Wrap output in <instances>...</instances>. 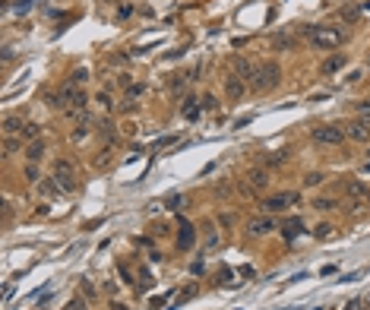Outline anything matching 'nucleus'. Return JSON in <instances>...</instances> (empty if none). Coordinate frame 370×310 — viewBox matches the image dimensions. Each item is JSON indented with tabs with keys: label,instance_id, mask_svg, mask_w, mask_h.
<instances>
[{
	"label": "nucleus",
	"instance_id": "nucleus-1",
	"mask_svg": "<svg viewBox=\"0 0 370 310\" xmlns=\"http://www.w3.org/2000/svg\"><path fill=\"white\" fill-rule=\"evenodd\" d=\"M345 42H348V29H342V26H313L310 29V45L320 51L342 48Z\"/></svg>",
	"mask_w": 370,
	"mask_h": 310
},
{
	"label": "nucleus",
	"instance_id": "nucleus-2",
	"mask_svg": "<svg viewBox=\"0 0 370 310\" xmlns=\"http://www.w3.org/2000/svg\"><path fill=\"white\" fill-rule=\"evenodd\" d=\"M282 79V70L279 64H260V70H256V79L250 82L253 92H269V89H275Z\"/></svg>",
	"mask_w": 370,
	"mask_h": 310
},
{
	"label": "nucleus",
	"instance_id": "nucleus-3",
	"mask_svg": "<svg viewBox=\"0 0 370 310\" xmlns=\"http://www.w3.org/2000/svg\"><path fill=\"white\" fill-rule=\"evenodd\" d=\"M51 177L60 184L64 193L76 190V171H73V161H70V158H57V161H54V174H51Z\"/></svg>",
	"mask_w": 370,
	"mask_h": 310
},
{
	"label": "nucleus",
	"instance_id": "nucleus-4",
	"mask_svg": "<svg viewBox=\"0 0 370 310\" xmlns=\"http://www.w3.org/2000/svg\"><path fill=\"white\" fill-rule=\"evenodd\" d=\"M60 105L64 108H70V111H83L86 108V95H83V89H79V82H64V89H60Z\"/></svg>",
	"mask_w": 370,
	"mask_h": 310
},
{
	"label": "nucleus",
	"instance_id": "nucleus-5",
	"mask_svg": "<svg viewBox=\"0 0 370 310\" xmlns=\"http://www.w3.org/2000/svg\"><path fill=\"white\" fill-rule=\"evenodd\" d=\"M342 139H345V130L336 123H323L313 130V142H320V146H339Z\"/></svg>",
	"mask_w": 370,
	"mask_h": 310
},
{
	"label": "nucleus",
	"instance_id": "nucleus-6",
	"mask_svg": "<svg viewBox=\"0 0 370 310\" xmlns=\"http://www.w3.org/2000/svg\"><path fill=\"white\" fill-rule=\"evenodd\" d=\"M256 70H260V67H256V64H250L247 57H240V54H234V57H231V73H237V76L244 79L247 86L256 79Z\"/></svg>",
	"mask_w": 370,
	"mask_h": 310
},
{
	"label": "nucleus",
	"instance_id": "nucleus-7",
	"mask_svg": "<svg viewBox=\"0 0 370 310\" xmlns=\"http://www.w3.org/2000/svg\"><path fill=\"white\" fill-rule=\"evenodd\" d=\"M221 82H225V95L228 98H240V95L247 92V82L240 79L237 73H225V79H221Z\"/></svg>",
	"mask_w": 370,
	"mask_h": 310
},
{
	"label": "nucleus",
	"instance_id": "nucleus-8",
	"mask_svg": "<svg viewBox=\"0 0 370 310\" xmlns=\"http://www.w3.org/2000/svg\"><path fill=\"white\" fill-rule=\"evenodd\" d=\"M180 222V231H177V247L180 250H190L193 247V241H196V231H193V225L187 222V218H177Z\"/></svg>",
	"mask_w": 370,
	"mask_h": 310
},
{
	"label": "nucleus",
	"instance_id": "nucleus-9",
	"mask_svg": "<svg viewBox=\"0 0 370 310\" xmlns=\"http://www.w3.org/2000/svg\"><path fill=\"white\" fill-rule=\"evenodd\" d=\"M294 45H298V38H294L291 32H282V35H275V38H272V51H275V54L294 51Z\"/></svg>",
	"mask_w": 370,
	"mask_h": 310
},
{
	"label": "nucleus",
	"instance_id": "nucleus-10",
	"mask_svg": "<svg viewBox=\"0 0 370 310\" xmlns=\"http://www.w3.org/2000/svg\"><path fill=\"white\" fill-rule=\"evenodd\" d=\"M345 136L358 139V142H367V139H370V127H367L364 120H355V123H348V127H345Z\"/></svg>",
	"mask_w": 370,
	"mask_h": 310
},
{
	"label": "nucleus",
	"instance_id": "nucleus-11",
	"mask_svg": "<svg viewBox=\"0 0 370 310\" xmlns=\"http://www.w3.org/2000/svg\"><path fill=\"white\" fill-rule=\"evenodd\" d=\"M247 184H250L253 190H263V187L269 184V171H266V168H250V171H247Z\"/></svg>",
	"mask_w": 370,
	"mask_h": 310
},
{
	"label": "nucleus",
	"instance_id": "nucleus-12",
	"mask_svg": "<svg viewBox=\"0 0 370 310\" xmlns=\"http://www.w3.org/2000/svg\"><path fill=\"white\" fill-rule=\"evenodd\" d=\"M285 206H291L288 203V193H275V196H269V199H263V212H282Z\"/></svg>",
	"mask_w": 370,
	"mask_h": 310
},
{
	"label": "nucleus",
	"instance_id": "nucleus-13",
	"mask_svg": "<svg viewBox=\"0 0 370 310\" xmlns=\"http://www.w3.org/2000/svg\"><path fill=\"white\" fill-rule=\"evenodd\" d=\"M45 149H48V146H45V139H35V142H29V149H26V158L32 161V165H38V161L45 158Z\"/></svg>",
	"mask_w": 370,
	"mask_h": 310
},
{
	"label": "nucleus",
	"instance_id": "nucleus-14",
	"mask_svg": "<svg viewBox=\"0 0 370 310\" xmlns=\"http://www.w3.org/2000/svg\"><path fill=\"white\" fill-rule=\"evenodd\" d=\"M23 127H26V123H23V117H19V114H7V117H4V133H7V136L23 133Z\"/></svg>",
	"mask_w": 370,
	"mask_h": 310
},
{
	"label": "nucleus",
	"instance_id": "nucleus-15",
	"mask_svg": "<svg viewBox=\"0 0 370 310\" xmlns=\"http://www.w3.org/2000/svg\"><path fill=\"white\" fill-rule=\"evenodd\" d=\"M272 228H275L272 218H253V222L247 225V231H250V234H269Z\"/></svg>",
	"mask_w": 370,
	"mask_h": 310
},
{
	"label": "nucleus",
	"instance_id": "nucleus-16",
	"mask_svg": "<svg viewBox=\"0 0 370 310\" xmlns=\"http://www.w3.org/2000/svg\"><path fill=\"white\" fill-rule=\"evenodd\" d=\"M301 231H304V222H301V218H288V222H285V228H282L285 241H294V238H298Z\"/></svg>",
	"mask_w": 370,
	"mask_h": 310
},
{
	"label": "nucleus",
	"instance_id": "nucleus-17",
	"mask_svg": "<svg viewBox=\"0 0 370 310\" xmlns=\"http://www.w3.org/2000/svg\"><path fill=\"white\" fill-rule=\"evenodd\" d=\"M19 136H23V139H29V142H35V139H42V127H38V123H26Z\"/></svg>",
	"mask_w": 370,
	"mask_h": 310
},
{
	"label": "nucleus",
	"instance_id": "nucleus-18",
	"mask_svg": "<svg viewBox=\"0 0 370 310\" xmlns=\"http://www.w3.org/2000/svg\"><path fill=\"white\" fill-rule=\"evenodd\" d=\"M42 193H45V196H57V193H64V190H60V184H57L54 177H45V180H42Z\"/></svg>",
	"mask_w": 370,
	"mask_h": 310
},
{
	"label": "nucleus",
	"instance_id": "nucleus-19",
	"mask_svg": "<svg viewBox=\"0 0 370 310\" xmlns=\"http://www.w3.org/2000/svg\"><path fill=\"white\" fill-rule=\"evenodd\" d=\"M70 136H73V142H79V139H86V136H89V120H79L76 127H73V133H70Z\"/></svg>",
	"mask_w": 370,
	"mask_h": 310
},
{
	"label": "nucleus",
	"instance_id": "nucleus-20",
	"mask_svg": "<svg viewBox=\"0 0 370 310\" xmlns=\"http://www.w3.org/2000/svg\"><path fill=\"white\" fill-rule=\"evenodd\" d=\"M342 64H345V57H342V54H339V57H332V60H326V64H323V73H326V76H329V73H336V70H339Z\"/></svg>",
	"mask_w": 370,
	"mask_h": 310
},
{
	"label": "nucleus",
	"instance_id": "nucleus-21",
	"mask_svg": "<svg viewBox=\"0 0 370 310\" xmlns=\"http://www.w3.org/2000/svg\"><path fill=\"white\" fill-rule=\"evenodd\" d=\"M196 114H199V111H196V101L187 98V101H183V117H187V120H196Z\"/></svg>",
	"mask_w": 370,
	"mask_h": 310
},
{
	"label": "nucleus",
	"instance_id": "nucleus-22",
	"mask_svg": "<svg viewBox=\"0 0 370 310\" xmlns=\"http://www.w3.org/2000/svg\"><path fill=\"white\" fill-rule=\"evenodd\" d=\"M4 152H7V155L19 152V139H16V136H4Z\"/></svg>",
	"mask_w": 370,
	"mask_h": 310
},
{
	"label": "nucleus",
	"instance_id": "nucleus-23",
	"mask_svg": "<svg viewBox=\"0 0 370 310\" xmlns=\"http://www.w3.org/2000/svg\"><path fill=\"white\" fill-rule=\"evenodd\" d=\"M282 161H285L282 152H269V155H263V165H266V168H269V165H282Z\"/></svg>",
	"mask_w": 370,
	"mask_h": 310
},
{
	"label": "nucleus",
	"instance_id": "nucleus-24",
	"mask_svg": "<svg viewBox=\"0 0 370 310\" xmlns=\"http://www.w3.org/2000/svg\"><path fill=\"white\" fill-rule=\"evenodd\" d=\"M98 136H101V139H105V142H111V139H114V127H111V123H108V120H105V123H101V127H98Z\"/></svg>",
	"mask_w": 370,
	"mask_h": 310
},
{
	"label": "nucleus",
	"instance_id": "nucleus-25",
	"mask_svg": "<svg viewBox=\"0 0 370 310\" xmlns=\"http://www.w3.org/2000/svg\"><path fill=\"white\" fill-rule=\"evenodd\" d=\"M218 244V231H215V225H206V247H215Z\"/></svg>",
	"mask_w": 370,
	"mask_h": 310
},
{
	"label": "nucleus",
	"instance_id": "nucleus-26",
	"mask_svg": "<svg viewBox=\"0 0 370 310\" xmlns=\"http://www.w3.org/2000/svg\"><path fill=\"white\" fill-rule=\"evenodd\" d=\"M304 184H307V187H320V184H323V174H320V171L307 174V180H304Z\"/></svg>",
	"mask_w": 370,
	"mask_h": 310
},
{
	"label": "nucleus",
	"instance_id": "nucleus-27",
	"mask_svg": "<svg viewBox=\"0 0 370 310\" xmlns=\"http://www.w3.org/2000/svg\"><path fill=\"white\" fill-rule=\"evenodd\" d=\"M355 111H358L361 117H370V98H364V101H358V105H355Z\"/></svg>",
	"mask_w": 370,
	"mask_h": 310
},
{
	"label": "nucleus",
	"instance_id": "nucleus-28",
	"mask_svg": "<svg viewBox=\"0 0 370 310\" xmlns=\"http://www.w3.org/2000/svg\"><path fill=\"white\" fill-rule=\"evenodd\" d=\"M136 108H139V105H136L133 98H124V101H120V111H124V114H133Z\"/></svg>",
	"mask_w": 370,
	"mask_h": 310
},
{
	"label": "nucleus",
	"instance_id": "nucleus-29",
	"mask_svg": "<svg viewBox=\"0 0 370 310\" xmlns=\"http://www.w3.org/2000/svg\"><path fill=\"white\" fill-rule=\"evenodd\" d=\"M127 92H130V98L136 101V95H142V92H146V82H133L130 89H127Z\"/></svg>",
	"mask_w": 370,
	"mask_h": 310
},
{
	"label": "nucleus",
	"instance_id": "nucleus-30",
	"mask_svg": "<svg viewBox=\"0 0 370 310\" xmlns=\"http://www.w3.org/2000/svg\"><path fill=\"white\" fill-rule=\"evenodd\" d=\"M183 82H187V76H171V92H183Z\"/></svg>",
	"mask_w": 370,
	"mask_h": 310
},
{
	"label": "nucleus",
	"instance_id": "nucleus-31",
	"mask_svg": "<svg viewBox=\"0 0 370 310\" xmlns=\"http://www.w3.org/2000/svg\"><path fill=\"white\" fill-rule=\"evenodd\" d=\"M313 209H336V199H317V203H313Z\"/></svg>",
	"mask_w": 370,
	"mask_h": 310
},
{
	"label": "nucleus",
	"instance_id": "nucleus-32",
	"mask_svg": "<svg viewBox=\"0 0 370 310\" xmlns=\"http://www.w3.org/2000/svg\"><path fill=\"white\" fill-rule=\"evenodd\" d=\"M342 19H345V23H355V19H358V7H348V10H342Z\"/></svg>",
	"mask_w": 370,
	"mask_h": 310
},
{
	"label": "nucleus",
	"instance_id": "nucleus-33",
	"mask_svg": "<svg viewBox=\"0 0 370 310\" xmlns=\"http://www.w3.org/2000/svg\"><path fill=\"white\" fill-rule=\"evenodd\" d=\"M13 10H16V13H29V10H32V0H16Z\"/></svg>",
	"mask_w": 370,
	"mask_h": 310
},
{
	"label": "nucleus",
	"instance_id": "nucleus-34",
	"mask_svg": "<svg viewBox=\"0 0 370 310\" xmlns=\"http://www.w3.org/2000/svg\"><path fill=\"white\" fill-rule=\"evenodd\" d=\"M67 310H86V301H83V298H70Z\"/></svg>",
	"mask_w": 370,
	"mask_h": 310
},
{
	"label": "nucleus",
	"instance_id": "nucleus-35",
	"mask_svg": "<svg viewBox=\"0 0 370 310\" xmlns=\"http://www.w3.org/2000/svg\"><path fill=\"white\" fill-rule=\"evenodd\" d=\"M86 76H89V70H86V67H79L76 73H73V82H79V86H83V82H86Z\"/></svg>",
	"mask_w": 370,
	"mask_h": 310
},
{
	"label": "nucleus",
	"instance_id": "nucleus-36",
	"mask_svg": "<svg viewBox=\"0 0 370 310\" xmlns=\"http://www.w3.org/2000/svg\"><path fill=\"white\" fill-rule=\"evenodd\" d=\"M111 165V152H101V158H95V168H108Z\"/></svg>",
	"mask_w": 370,
	"mask_h": 310
},
{
	"label": "nucleus",
	"instance_id": "nucleus-37",
	"mask_svg": "<svg viewBox=\"0 0 370 310\" xmlns=\"http://www.w3.org/2000/svg\"><path fill=\"white\" fill-rule=\"evenodd\" d=\"M202 108H206V111H215V108H218V101H215L212 95H206V98H202Z\"/></svg>",
	"mask_w": 370,
	"mask_h": 310
},
{
	"label": "nucleus",
	"instance_id": "nucleus-38",
	"mask_svg": "<svg viewBox=\"0 0 370 310\" xmlns=\"http://www.w3.org/2000/svg\"><path fill=\"white\" fill-rule=\"evenodd\" d=\"M26 177H29V180H38V165H32V161H29V168H26Z\"/></svg>",
	"mask_w": 370,
	"mask_h": 310
},
{
	"label": "nucleus",
	"instance_id": "nucleus-39",
	"mask_svg": "<svg viewBox=\"0 0 370 310\" xmlns=\"http://www.w3.org/2000/svg\"><path fill=\"white\" fill-rule=\"evenodd\" d=\"M313 234H317V238H329L332 228H329V225H317V231H313Z\"/></svg>",
	"mask_w": 370,
	"mask_h": 310
},
{
	"label": "nucleus",
	"instance_id": "nucleus-40",
	"mask_svg": "<svg viewBox=\"0 0 370 310\" xmlns=\"http://www.w3.org/2000/svg\"><path fill=\"white\" fill-rule=\"evenodd\" d=\"M130 13H133V7H130V4H124V7L117 10V16H120V19H127V16H130Z\"/></svg>",
	"mask_w": 370,
	"mask_h": 310
},
{
	"label": "nucleus",
	"instance_id": "nucleus-41",
	"mask_svg": "<svg viewBox=\"0 0 370 310\" xmlns=\"http://www.w3.org/2000/svg\"><path fill=\"white\" fill-rule=\"evenodd\" d=\"M218 222L225 225V228H231V225H234V215H218Z\"/></svg>",
	"mask_w": 370,
	"mask_h": 310
},
{
	"label": "nucleus",
	"instance_id": "nucleus-42",
	"mask_svg": "<svg viewBox=\"0 0 370 310\" xmlns=\"http://www.w3.org/2000/svg\"><path fill=\"white\" fill-rule=\"evenodd\" d=\"M228 279H231V269H221V272H218V282H221V285H225Z\"/></svg>",
	"mask_w": 370,
	"mask_h": 310
},
{
	"label": "nucleus",
	"instance_id": "nucleus-43",
	"mask_svg": "<svg viewBox=\"0 0 370 310\" xmlns=\"http://www.w3.org/2000/svg\"><path fill=\"white\" fill-rule=\"evenodd\" d=\"M367 158H370V146H367Z\"/></svg>",
	"mask_w": 370,
	"mask_h": 310
}]
</instances>
